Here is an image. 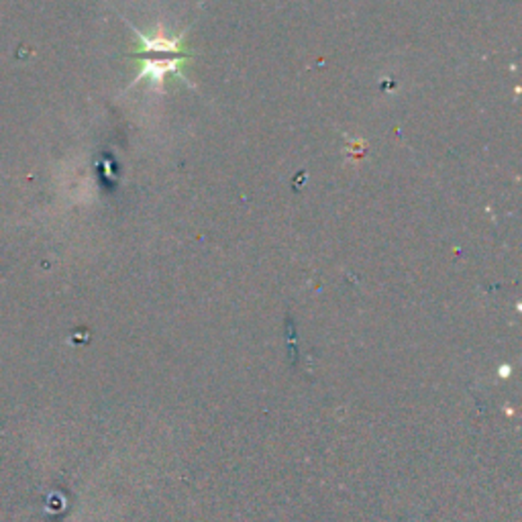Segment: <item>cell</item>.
Here are the masks:
<instances>
[{"instance_id":"1","label":"cell","mask_w":522,"mask_h":522,"mask_svg":"<svg viewBox=\"0 0 522 522\" xmlns=\"http://www.w3.org/2000/svg\"><path fill=\"white\" fill-rule=\"evenodd\" d=\"M139 37V48L133 49V56L141 64V72L137 78L133 80V84H137L139 80L147 78L151 84H162L165 75H180L181 78V66L188 64L192 59V51L184 48V33L178 37H165L162 31L154 35H143L133 25H128ZM184 80V78H181ZM188 84V80H184Z\"/></svg>"}]
</instances>
